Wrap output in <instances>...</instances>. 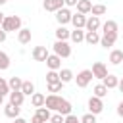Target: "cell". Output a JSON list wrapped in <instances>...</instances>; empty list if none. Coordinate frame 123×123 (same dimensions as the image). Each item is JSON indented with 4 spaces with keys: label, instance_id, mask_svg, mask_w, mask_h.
<instances>
[{
    "label": "cell",
    "instance_id": "cell-21",
    "mask_svg": "<svg viewBox=\"0 0 123 123\" xmlns=\"http://www.w3.org/2000/svg\"><path fill=\"white\" fill-rule=\"evenodd\" d=\"M90 10H92V2L90 0H79L77 2V12H81V13H90Z\"/></svg>",
    "mask_w": 123,
    "mask_h": 123
},
{
    "label": "cell",
    "instance_id": "cell-42",
    "mask_svg": "<svg viewBox=\"0 0 123 123\" xmlns=\"http://www.w3.org/2000/svg\"><path fill=\"white\" fill-rule=\"evenodd\" d=\"M117 115L123 117V102H119V106H117Z\"/></svg>",
    "mask_w": 123,
    "mask_h": 123
},
{
    "label": "cell",
    "instance_id": "cell-18",
    "mask_svg": "<svg viewBox=\"0 0 123 123\" xmlns=\"http://www.w3.org/2000/svg\"><path fill=\"white\" fill-rule=\"evenodd\" d=\"M10 102H12L13 106H21V104L25 102V94H23L21 90H12V92H10Z\"/></svg>",
    "mask_w": 123,
    "mask_h": 123
},
{
    "label": "cell",
    "instance_id": "cell-45",
    "mask_svg": "<svg viewBox=\"0 0 123 123\" xmlns=\"http://www.w3.org/2000/svg\"><path fill=\"white\" fill-rule=\"evenodd\" d=\"M4 17H6V15H4L2 12H0V25H2V21H4Z\"/></svg>",
    "mask_w": 123,
    "mask_h": 123
},
{
    "label": "cell",
    "instance_id": "cell-22",
    "mask_svg": "<svg viewBox=\"0 0 123 123\" xmlns=\"http://www.w3.org/2000/svg\"><path fill=\"white\" fill-rule=\"evenodd\" d=\"M69 37H71V31L65 29V25H60L56 29V40H67Z\"/></svg>",
    "mask_w": 123,
    "mask_h": 123
},
{
    "label": "cell",
    "instance_id": "cell-33",
    "mask_svg": "<svg viewBox=\"0 0 123 123\" xmlns=\"http://www.w3.org/2000/svg\"><path fill=\"white\" fill-rule=\"evenodd\" d=\"M8 67H10V56L0 50V69L4 71V69H8Z\"/></svg>",
    "mask_w": 123,
    "mask_h": 123
},
{
    "label": "cell",
    "instance_id": "cell-11",
    "mask_svg": "<svg viewBox=\"0 0 123 123\" xmlns=\"http://www.w3.org/2000/svg\"><path fill=\"white\" fill-rule=\"evenodd\" d=\"M42 6H44V10H46V12H54V13H56L60 8H63V6H65V2H63V0H44V4H42Z\"/></svg>",
    "mask_w": 123,
    "mask_h": 123
},
{
    "label": "cell",
    "instance_id": "cell-32",
    "mask_svg": "<svg viewBox=\"0 0 123 123\" xmlns=\"http://www.w3.org/2000/svg\"><path fill=\"white\" fill-rule=\"evenodd\" d=\"M37 113L42 117V121L46 123V121H50V117H52V113H50V110L46 108V106H42V108H37Z\"/></svg>",
    "mask_w": 123,
    "mask_h": 123
},
{
    "label": "cell",
    "instance_id": "cell-48",
    "mask_svg": "<svg viewBox=\"0 0 123 123\" xmlns=\"http://www.w3.org/2000/svg\"><path fill=\"white\" fill-rule=\"evenodd\" d=\"M121 65H123V62H121Z\"/></svg>",
    "mask_w": 123,
    "mask_h": 123
},
{
    "label": "cell",
    "instance_id": "cell-6",
    "mask_svg": "<svg viewBox=\"0 0 123 123\" xmlns=\"http://www.w3.org/2000/svg\"><path fill=\"white\" fill-rule=\"evenodd\" d=\"M90 71H92V75H94L96 79H100V81L108 75V67H106V63H102V62H94Z\"/></svg>",
    "mask_w": 123,
    "mask_h": 123
},
{
    "label": "cell",
    "instance_id": "cell-19",
    "mask_svg": "<svg viewBox=\"0 0 123 123\" xmlns=\"http://www.w3.org/2000/svg\"><path fill=\"white\" fill-rule=\"evenodd\" d=\"M71 110H73V106H71V102L69 100H65V98H62L60 100V106H58V113H62V115H69L71 113Z\"/></svg>",
    "mask_w": 123,
    "mask_h": 123
},
{
    "label": "cell",
    "instance_id": "cell-20",
    "mask_svg": "<svg viewBox=\"0 0 123 123\" xmlns=\"http://www.w3.org/2000/svg\"><path fill=\"white\" fill-rule=\"evenodd\" d=\"M121 62H123V50H111L110 52V63L111 65H121Z\"/></svg>",
    "mask_w": 123,
    "mask_h": 123
},
{
    "label": "cell",
    "instance_id": "cell-36",
    "mask_svg": "<svg viewBox=\"0 0 123 123\" xmlns=\"http://www.w3.org/2000/svg\"><path fill=\"white\" fill-rule=\"evenodd\" d=\"M81 123H96V115L88 111V113H85V115L81 117Z\"/></svg>",
    "mask_w": 123,
    "mask_h": 123
},
{
    "label": "cell",
    "instance_id": "cell-47",
    "mask_svg": "<svg viewBox=\"0 0 123 123\" xmlns=\"http://www.w3.org/2000/svg\"><path fill=\"white\" fill-rule=\"evenodd\" d=\"M6 2H8V0H0V6H4V4H6Z\"/></svg>",
    "mask_w": 123,
    "mask_h": 123
},
{
    "label": "cell",
    "instance_id": "cell-43",
    "mask_svg": "<svg viewBox=\"0 0 123 123\" xmlns=\"http://www.w3.org/2000/svg\"><path fill=\"white\" fill-rule=\"evenodd\" d=\"M13 123H27V119H23V117H15Z\"/></svg>",
    "mask_w": 123,
    "mask_h": 123
},
{
    "label": "cell",
    "instance_id": "cell-4",
    "mask_svg": "<svg viewBox=\"0 0 123 123\" xmlns=\"http://www.w3.org/2000/svg\"><path fill=\"white\" fill-rule=\"evenodd\" d=\"M71 17H73V13L69 12L67 6H63V8H60V10L56 12V21H58L60 25H67V23H71Z\"/></svg>",
    "mask_w": 123,
    "mask_h": 123
},
{
    "label": "cell",
    "instance_id": "cell-10",
    "mask_svg": "<svg viewBox=\"0 0 123 123\" xmlns=\"http://www.w3.org/2000/svg\"><path fill=\"white\" fill-rule=\"evenodd\" d=\"M46 65H48V69H54V71L62 69V58L58 54H50L46 58Z\"/></svg>",
    "mask_w": 123,
    "mask_h": 123
},
{
    "label": "cell",
    "instance_id": "cell-31",
    "mask_svg": "<svg viewBox=\"0 0 123 123\" xmlns=\"http://www.w3.org/2000/svg\"><path fill=\"white\" fill-rule=\"evenodd\" d=\"M63 85H65V83H62V81H58V83H48V92H50V94H58V92L63 88Z\"/></svg>",
    "mask_w": 123,
    "mask_h": 123
},
{
    "label": "cell",
    "instance_id": "cell-23",
    "mask_svg": "<svg viewBox=\"0 0 123 123\" xmlns=\"http://www.w3.org/2000/svg\"><path fill=\"white\" fill-rule=\"evenodd\" d=\"M44 102H46V96L40 94V92H35V94L31 96V104H33V108H42Z\"/></svg>",
    "mask_w": 123,
    "mask_h": 123
},
{
    "label": "cell",
    "instance_id": "cell-49",
    "mask_svg": "<svg viewBox=\"0 0 123 123\" xmlns=\"http://www.w3.org/2000/svg\"><path fill=\"white\" fill-rule=\"evenodd\" d=\"M0 71H2V69H0Z\"/></svg>",
    "mask_w": 123,
    "mask_h": 123
},
{
    "label": "cell",
    "instance_id": "cell-2",
    "mask_svg": "<svg viewBox=\"0 0 123 123\" xmlns=\"http://www.w3.org/2000/svg\"><path fill=\"white\" fill-rule=\"evenodd\" d=\"M54 54H58L60 58H69L71 56V46L67 44V40H56L54 42Z\"/></svg>",
    "mask_w": 123,
    "mask_h": 123
},
{
    "label": "cell",
    "instance_id": "cell-37",
    "mask_svg": "<svg viewBox=\"0 0 123 123\" xmlns=\"http://www.w3.org/2000/svg\"><path fill=\"white\" fill-rule=\"evenodd\" d=\"M63 121H65V115H62V113H58V111L50 117V123H63Z\"/></svg>",
    "mask_w": 123,
    "mask_h": 123
},
{
    "label": "cell",
    "instance_id": "cell-38",
    "mask_svg": "<svg viewBox=\"0 0 123 123\" xmlns=\"http://www.w3.org/2000/svg\"><path fill=\"white\" fill-rule=\"evenodd\" d=\"M63 123H81V119H79L77 115L69 113V115H65V121H63Z\"/></svg>",
    "mask_w": 123,
    "mask_h": 123
},
{
    "label": "cell",
    "instance_id": "cell-3",
    "mask_svg": "<svg viewBox=\"0 0 123 123\" xmlns=\"http://www.w3.org/2000/svg\"><path fill=\"white\" fill-rule=\"evenodd\" d=\"M92 71L90 69H83V71H79L77 73V77H75V83H77V86L79 88H85V86H88V83L92 81Z\"/></svg>",
    "mask_w": 123,
    "mask_h": 123
},
{
    "label": "cell",
    "instance_id": "cell-15",
    "mask_svg": "<svg viewBox=\"0 0 123 123\" xmlns=\"http://www.w3.org/2000/svg\"><path fill=\"white\" fill-rule=\"evenodd\" d=\"M85 42L94 46V44H100V35L98 31H85Z\"/></svg>",
    "mask_w": 123,
    "mask_h": 123
},
{
    "label": "cell",
    "instance_id": "cell-44",
    "mask_svg": "<svg viewBox=\"0 0 123 123\" xmlns=\"http://www.w3.org/2000/svg\"><path fill=\"white\" fill-rule=\"evenodd\" d=\"M117 88H119V90L123 92V79H119V85H117Z\"/></svg>",
    "mask_w": 123,
    "mask_h": 123
},
{
    "label": "cell",
    "instance_id": "cell-41",
    "mask_svg": "<svg viewBox=\"0 0 123 123\" xmlns=\"http://www.w3.org/2000/svg\"><path fill=\"white\" fill-rule=\"evenodd\" d=\"M63 2H65V6H67V8H71V6H77V2H79V0H63Z\"/></svg>",
    "mask_w": 123,
    "mask_h": 123
},
{
    "label": "cell",
    "instance_id": "cell-35",
    "mask_svg": "<svg viewBox=\"0 0 123 123\" xmlns=\"http://www.w3.org/2000/svg\"><path fill=\"white\" fill-rule=\"evenodd\" d=\"M10 92H12V88H10L8 81H6L4 77H0V94H2V96H6V94H10Z\"/></svg>",
    "mask_w": 123,
    "mask_h": 123
},
{
    "label": "cell",
    "instance_id": "cell-12",
    "mask_svg": "<svg viewBox=\"0 0 123 123\" xmlns=\"http://www.w3.org/2000/svg\"><path fill=\"white\" fill-rule=\"evenodd\" d=\"M31 37H33V33H31V29H27V27H21V29L17 31V40H19V44H29V42H31Z\"/></svg>",
    "mask_w": 123,
    "mask_h": 123
},
{
    "label": "cell",
    "instance_id": "cell-25",
    "mask_svg": "<svg viewBox=\"0 0 123 123\" xmlns=\"http://www.w3.org/2000/svg\"><path fill=\"white\" fill-rule=\"evenodd\" d=\"M73 79H75V75L71 69H60V81L62 83H71Z\"/></svg>",
    "mask_w": 123,
    "mask_h": 123
},
{
    "label": "cell",
    "instance_id": "cell-13",
    "mask_svg": "<svg viewBox=\"0 0 123 123\" xmlns=\"http://www.w3.org/2000/svg\"><path fill=\"white\" fill-rule=\"evenodd\" d=\"M60 100H62V96H58V94H48V96H46L44 106H46L50 111H52V110L56 111V110H58V106H60Z\"/></svg>",
    "mask_w": 123,
    "mask_h": 123
},
{
    "label": "cell",
    "instance_id": "cell-39",
    "mask_svg": "<svg viewBox=\"0 0 123 123\" xmlns=\"http://www.w3.org/2000/svg\"><path fill=\"white\" fill-rule=\"evenodd\" d=\"M31 123H44V121H42V117H40L38 113H35V115L31 117Z\"/></svg>",
    "mask_w": 123,
    "mask_h": 123
},
{
    "label": "cell",
    "instance_id": "cell-27",
    "mask_svg": "<svg viewBox=\"0 0 123 123\" xmlns=\"http://www.w3.org/2000/svg\"><path fill=\"white\" fill-rule=\"evenodd\" d=\"M106 12H108V8H106L104 4H92V10H90V13H92V15L100 17V15H104Z\"/></svg>",
    "mask_w": 123,
    "mask_h": 123
},
{
    "label": "cell",
    "instance_id": "cell-26",
    "mask_svg": "<svg viewBox=\"0 0 123 123\" xmlns=\"http://www.w3.org/2000/svg\"><path fill=\"white\" fill-rule=\"evenodd\" d=\"M21 92H23L25 96H33V94H35V85H33L31 81H23V85H21Z\"/></svg>",
    "mask_w": 123,
    "mask_h": 123
},
{
    "label": "cell",
    "instance_id": "cell-30",
    "mask_svg": "<svg viewBox=\"0 0 123 123\" xmlns=\"http://www.w3.org/2000/svg\"><path fill=\"white\" fill-rule=\"evenodd\" d=\"M108 94V86L104 85V83H98L96 86H94V96H98V98H104Z\"/></svg>",
    "mask_w": 123,
    "mask_h": 123
},
{
    "label": "cell",
    "instance_id": "cell-14",
    "mask_svg": "<svg viewBox=\"0 0 123 123\" xmlns=\"http://www.w3.org/2000/svg\"><path fill=\"white\" fill-rule=\"evenodd\" d=\"M71 23H73V27H75V29H83V27L86 25V17H85V13H81V12L73 13Z\"/></svg>",
    "mask_w": 123,
    "mask_h": 123
},
{
    "label": "cell",
    "instance_id": "cell-46",
    "mask_svg": "<svg viewBox=\"0 0 123 123\" xmlns=\"http://www.w3.org/2000/svg\"><path fill=\"white\" fill-rule=\"evenodd\" d=\"M2 104H4V96L0 94V106H2Z\"/></svg>",
    "mask_w": 123,
    "mask_h": 123
},
{
    "label": "cell",
    "instance_id": "cell-28",
    "mask_svg": "<svg viewBox=\"0 0 123 123\" xmlns=\"http://www.w3.org/2000/svg\"><path fill=\"white\" fill-rule=\"evenodd\" d=\"M75 44H79V42H83L85 40V31H81V29H75V31H71V37H69Z\"/></svg>",
    "mask_w": 123,
    "mask_h": 123
},
{
    "label": "cell",
    "instance_id": "cell-5",
    "mask_svg": "<svg viewBox=\"0 0 123 123\" xmlns=\"http://www.w3.org/2000/svg\"><path fill=\"white\" fill-rule=\"evenodd\" d=\"M102 110H104V102H102V98H98V96H90V98H88V111L94 113V115H98V113H102Z\"/></svg>",
    "mask_w": 123,
    "mask_h": 123
},
{
    "label": "cell",
    "instance_id": "cell-16",
    "mask_svg": "<svg viewBox=\"0 0 123 123\" xmlns=\"http://www.w3.org/2000/svg\"><path fill=\"white\" fill-rule=\"evenodd\" d=\"M102 27V23H100V17H96V15H90L88 19H86V25H85V29L86 31H98Z\"/></svg>",
    "mask_w": 123,
    "mask_h": 123
},
{
    "label": "cell",
    "instance_id": "cell-29",
    "mask_svg": "<svg viewBox=\"0 0 123 123\" xmlns=\"http://www.w3.org/2000/svg\"><path fill=\"white\" fill-rule=\"evenodd\" d=\"M8 85H10V88H12V90H21V85H23V79H21V77H10V81H8Z\"/></svg>",
    "mask_w": 123,
    "mask_h": 123
},
{
    "label": "cell",
    "instance_id": "cell-1",
    "mask_svg": "<svg viewBox=\"0 0 123 123\" xmlns=\"http://www.w3.org/2000/svg\"><path fill=\"white\" fill-rule=\"evenodd\" d=\"M0 27H2L6 33H10V31H19V29H21V17H19V15H6Z\"/></svg>",
    "mask_w": 123,
    "mask_h": 123
},
{
    "label": "cell",
    "instance_id": "cell-9",
    "mask_svg": "<svg viewBox=\"0 0 123 123\" xmlns=\"http://www.w3.org/2000/svg\"><path fill=\"white\" fill-rule=\"evenodd\" d=\"M117 40V33H108V35H102L100 37V46L104 48H111Z\"/></svg>",
    "mask_w": 123,
    "mask_h": 123
},
{
    "label": "cell",
    "instance_id": "cell-40",
    "mask_svg": "<svg viewBox=\"0 0 123 123\" xmlns=\"http://www.w3.org/2000/svg\"><path fill=\"white\" fill-rule=\"evenodd\" d=\"M6 37H8V33H6V31H4L2 27H0V44H2L4 40H6Z\"/></svg>",
    "mask_w": 123,
    "mask_h": 123
},
{
    "label": "cell",
    "instance_id": "cell-8",
    "mask_svg": "<svg viewBox=\"0 0 123 123\" xmlns=\"http://www.w3.org/2000/svg\"><path fill=\"white\" fill-rule=\"evenodd\" d=\"M48 56H50V54H48L46 46H35V48H33V60H35V62H46Z\"/></svg>",
    "mask_w": 123,
    "mask_h": 123
},
{
    "label": "cell",
    "instance_id": "cell-24",
    "mask_svg": "<svg viewBox=\"0 0 123 123\" xmlns=\"http://www.w3.org/2000/svg\"><path fill=\"white\" fill-rule=\"evenodd\" d=\"M102 31H104V35H108V33H117V23H115L113 19H108V21L102 25Z\"/></svg>",
    "mask_w": 123,
    "mask_h": 123
},
{
    "label": "cell",
    "instance_id": "cell-17",
    "mask_svg": "<svg viewBox=\"0 0 123 123\" xmlns=\"http://www.w3.org/2000/svg\"><path fill=\"white\" fill-rule=\"evenodd\" d=\"M102 83L108 86V90H111V88H117V85H119V77H115V75L108 73V75L102 79Z\"/></svg>",
    "mask_w": 123,
    "mask_h": 123
},
{
    "label": "cell",
    "instance_id": "cell-34",
    "mask_svg": "<svg viewBox=\"0 0 123 123\" xmlns=\"http://www.w3.org/2000/svg\"><path fill=\"white\" fill-rule=\"evenodd\" d=\"M58 81H60V73L54 71V69H50V71L46 73V85H48V83H58Z\"/></svg>",
    "mask_w": 123,
    "mask_h": 123
},
{
    "label": "cell",
    "instance_id": "cell-7",
    "mask_svg": "<svg viewBox=\"0 0 123 123\" xmlns=\"http://www.w3.org/2000/svg\"><path fill=\"white\" fill-rule=\"evenodd\" d=\"M19 113H21V106H13L12 102H8V104L4 106V115H6V117L15 119V117H19Z\"/></svg>",
    "mask_w": 123,
    "mask_h": 123
}]
</instances>
